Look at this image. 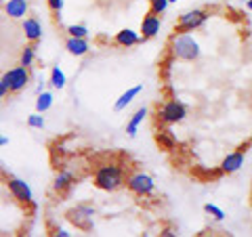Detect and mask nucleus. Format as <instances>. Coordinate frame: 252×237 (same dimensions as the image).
<instances>
[{
    "label": "nucleus",
    "mask_w": 252,
    "mask_h": 237,
    "mask_svg": "<svg viewBox=\"0 0 252 237\" xmlns=\"http://www.w3.org/2000/svg\"><path fill=\"white\" fill-rule=\"evenodd\" d=\"M200 44L191 34H175L170 38V57L179 61H195L200 57Z\"/></svg>",
    "instance_id": "obj_1"
},
{
    "label": "nucleus",
    "mask_w": 252,
    "mask_h": 237,
    "mask_svg": "<svg viewBox=\"0 0 252 237\" xmlns=\"http://www.w3.org/2000/svg\"><path fill=\"white\" fill-rule=\"evenodd\" d=\"M94 185L101 191H116L124 185V168L120 164H103L94 172Z\"/></svg>",
    "instance_id": "obj_2"
},
{
    "label": "nucleus",
    "mask_w": 252,
    "mask_h": 237,
    "mask_svg": "<svg viewBox=\"0 0 252 237\" xmlns=\"http://www.w3.org/2000/svg\"><path fill=\"white\" fill-rule=\"evenodd\" d=\"M208 11L204 9H193V11H187L183 13L181 17L177 19V26H175V34H189L193 30H200L204 23L208 21Z\"/></svg>",
    "instance_id": "obj_3"
},
{
    "label": "nucleus",
    "mask_w": 252,
    "mask_h": 237,
    "mask_svg": "<svg viewBox=\"0 0 252 237\" xmlns=\"http://www.w3.org/2000/svg\"><path fill=\"white\" fill-rule=\"evenodd\" d=\"M185 116H187V109L181 101H168V103H164L160 109H158V120L166 126L183 122Z\"/></svg>",
    "instance_id": "obj_4"
},
{
    "label": "nucleus",
    "mask_w": 252,
    "mask_h": 237,
    "mask_svg": "<svg viewBox=\"0 0 252 237\" xmlns=\"http://www.w3.org/2000/svg\"><path fill=\"white\" fill-rule=\"evenodd\" d=\"M126 187H128V191H132L135 195L139 197H147L154 193V178L145 175V172H132V175L128 177V180H126Z\"/></svg>",
    "instance_id": "obj_5"
},
{
    "label": "nucleus",
    "mask_w": 252,
    "mask_h": 237,
    "mask_svg": "<svg viewBox=\"0 0 252 237\" xmlns=\"http://www.w3.org/2000/svg\"><path fill=\"white\" fill-rule=\"evenodd\" d=\"M2 80L6 82V86L11 89V92H19L26 89V84L30 80V74H28V67H15V69H9L4 76H2Z\"/></svg>",
    "instance_id": "obj_6"
},
{
    "label": "nucleus",
    "mask_w": 252,
    "mask_h": 237,
    "mask_svg": "<svg viewBox=\"0 0 252 237\" xmlns=\"http://www.w3.org/2000/svg\"><path fill=\"white\" fill-rule=\"evenodd\" d=\"M9 191L15 200H19L23 204H34V193H32L30 185L26 180H19V178H11L9 180Z\"/></svg>",
    "instance_id": "obj_7"
},
{
    "label": "nucleus",
    "mask_w": 252,
    "mask_h": 237,
    "mask_svg": "<svg viewBox=\"0 0 252 237\" xmlns=\"http://www.w3.org/2000/svg\"><path fill=\"white\" fill-rule=\"evenodd\" d=\"M94 214V208L91 206H76V210L69 212V220L76 225V227H80V229H91L93 223H91V218Z\"/></svg>",
    "instance_id": "obj_8"
},
{
    "label": "nucleus",
    "mask_w": 252,
    "mask_h": 237,
    "mask_svg": "<svg viewBox=\"0 0 252 237\" xmlns=\"http://www.w3.org/2000/svg\"><path fill=\"white\" fill-rule=\"evenodd\" d=\"M160 28H162V19L158 17L156 13L149 11L143 17V21H141V36H143L145 40H147V38H154V36H158Z\"/></svg>",
    "instance_id": "obj_9"
},
{
    "label": "nucleus",
    "mask_w": 252,
    "mask_h": 237,
    "mask_svg": "<svg viewBox=\"0 0 252 237\" xmlns=\"http://www.w3.org/2000/svg\"><path fill=\"white\" fill-rule=\"evenodd\" d=\"M244 155H246V151H242V149L238 147V151L229 153L223 162H220V172H225V175H233V172H238L244 166Z\"/></svg>",
    "instance_id": "obj_10"
},
{
    "label": "nucleus",
    "mask_w": 252,
    "mask_h": 237,
    "mask_svg": "<svg viewBox=\"0 0 252 237\" xmlns=\"http://www.w3.org/2000/svg\"><path fill=\"white\" fill-rule=\"evenodd\" d=\"M114 40H116L118 46H122V49H130V46H135V44H139V42H143L145 38H143V36H139L135 30L126 28V30H120V31H118Z\"/></svg>",
    "instance_id": "obj_11"
},
{
    "label": "nucleus",
    "mask_w": 252,
    "mask_h": 237,
    "mask_svg": "<svg viewBox=\"0 0 252 237\" xmlns=\"http://www.w3.org/2000/svg\"><path fill=\"white\" fill-rule=\"evenodd\" d=\"M143 90V84H137V86H132V89H128L126 92H122L120 97L116 99V103H114V109L116 112H122V109H126V105H130L132 103V99L139 97V92Z\"/></svg>",
    "instance_id": "obj_12"
},
{
    "label": "nucleus",
    "mask_w": 252,
    "mask_h": 237,
    "mask_svg": "<svg viewBox=\"0 0 252 237\" xmlns=\"http://www.w3.org/2000/svg\"><path fill=\"white\" fill-rule=\"evenodd\" d=\"M65 49H67V53L76 55V57H82V55H86V53L91 51V44L86 42V38H74V36H69L67 42H65Z\"/></svg>",
    "instance_id": "obj_13"
},
{
    "label": "nucleus",
    "mask_w": 252,
    "mask_h": 237,
    "mask_svg": "<svg viewBox=\"0 0 252 237\" xmlns=\"http://www.w3.org/2000/svg\"><path fill=\"white\" fill-rule=\"evenodd\" d=\"M23 34L30 42H38L42 38V26L38 19H26L23 21Z\"/></svg>",
    "instance_id": "obj_14"
},
{
    "label": "nucleus",
    "mask_w": 252,
    "mask_h": 237,
    "mask_svg": "<svg viewBox=\"0 0 252 237\" xmlns=\"http://www.w3.org/2000/svg\"><path fill=\"white\" fill-rule=\"evenodd\" d=\"M72 185H74V175H72L69 170L57 172V177H55V180H53V189H55L57 193H65Z\"/></svg>",
    "instance_id": "obj_15"
},
{
    "label": "nucleus",
    "mask_w": 252,
    "mask_h": 237,
    "mask_svg": "<svg viewBox=\"0 0 252 237\" xmlns=\"http://www.w3.org/2000/svg\"><path fill=\"white\" fill-rule=\"evenodd\" d=\"M4 11L9 17L21 19V17H26V13H28V2L26 0H9V2L4 4Z\"/></svg>",
    "instance_id": "obj_16"
},
{
    "label": "nucleus",
    "mask_w": 252,
    "mask_h": 237,
    "mask_svg": "<svg viewBox=\"0 0 252 237\" xmlns=\"http://www.w3.org/2000/svg\"><path fill=\"white\" fill-rule=\"evenodd\" d=\"M156 141L160 143V147H164L166 151H172V149L177 147V137L175 132L168 130V128H160L156 132Z\"/></svg>",
    "instance_id": "obj_17"
},
{
    "label": "nucleus",
    "mask_w": 252,
    "mask_h": 237,
    "mask_svg": "<svg viewBox=\"0 0 252 237\" xmlns=\"http://www.w3.org/2000/svg\"><path fill=\"white\" fill-rule=\"evenodd\" d=\"M145 118H147V109L145 107H139L137 112L132 114L128 126H126V132H128V137H137V130H139V126L143 124Z\"/></svg>",
    "instance_id": "obj_18"
},
{
    "label": "nucleus",
    "mask_w": 252,
    "mask_h": 237,
    "mask_svg": "<svg viewBox=\"0 0 252 237\" xmlns=\"http://www.w3.org/2000/svg\"><path fill=\"white\" fill-rule=\"evenodd\" d=\"M51 107H53V94H51V92H46V90L38 94V101H36V112L44 114V112H49Z\"/></svg>",
    "instance_id": "obj_19"
},
{
    "label": "nucleus",
    "mask_w": 252,
    "mask_h": 237,
    "mask_svg": "<svg viewBox=\"0 0 252 237\" xmlns=\"http://www.w3.org/2000/svg\"><path fill=\"white\" fill-rule=\"evenodd\" d=\"M65 84H67L65 74H63L59 67H53L51 69V86L53 89H57V90H61V89H65Z\"/></svg>",
    "instance_id": "obj_20"
},
{
    "label": "nucleus",
    "mask_w": 252,
    "mask_h": 237,
    "mask_svg": "<svg viewBox=\"0 0 252 237\" xmlns=\"http://www.w3.org/2000/svg\"><path fill=\"white\" fill-rule=\"evenodd\" d=\"M34 59H36V46H26V49L21 51V65L32 67L34 65Z\"/></svg>",
    "instance_id": "obj_21"
},
{
    "label": "nucleus",
    "mask_w": 252,
    "mask_h": 237,
    "mask_svg": "<svg viewBox=\"0 0 252 237\" xmlns=\"http://www.w3.org/2000/svg\"><path fill=\"white\" fill-rule=\"evenodd\" d=\"M170 4V0H149V11L156 15H164Z\"/></svg>",
    "instance_id": "obj_22"
},
{
    "label": "nucleus",
    "mask_w": 252,
    "mask_h": 237,
    "mask_svg": "<svg viewBox=\"0 0 252 237\" xmlns=\"http://www.w3.org/2000/svg\"><path fill=\"white\" fill-rule=\"evenodd\" d=\"M44 116L40 114V112H36V114H32L30 118H28V126L30 128H38V130H42L44 128Z\"/></svg>",
    "instance_id": "obj_23"
},
{
    "label": "nucleus",
    "mask_w": 252,
    "mask_h": 237,
    "mask_svg": "<svg viewBox=\"0 0 252 237\" xmlns=\"http://www.w3.org/2000/svg\"><path fill=\"white\" fill-rule=\"evenodd\" d=\"M204 212L210 214L215 220H225V212L220 210L219 206H215V204H204Z\"/></svg>",
    "instance_id": "obj_24"
},
{
    "label": "nucleus",
    "mask_w": 252,
    "mask_h": 237,
    "mask_svg": "<svg viewBox=\"0 0 252 237\" xmlns=\"http://www.w3.org/2000/svg\"><path fill=\"white\" fill-rule=\"evenodd\" d=\"M67 34L74 36V38H86V36H89V28H86V26H76V23H74V26L67 28Z\"/></svg>",
    "instance_id": "obj_25"
},
{
    "label": "nucleus",
    "mask_w": 252,
    "mask_h": 237,
    "mask_svg": "<svg viewBox=\"0 0 252 237\" xmlns=\"http://www.w3.org/2000/svg\"><path fill=\"white\" fill-rule=\"evenodd\" d=\"M46 4H49V9L53 11V13H61L63 11V4H65V0H46Z\"/></svg>",
    "instance_id": "obj_26"
},
{
    "label": "nucleus",
    "mask_w": 252,
    "mask_h": 237,
    "mask_svg": "<svg viewBox=\"0 0 252 237\" xmlns=\"http://www.w3.org/2000/svg\"><path fill=\"white\" fill-rule=\"evenodd\" d=\"M9 92H11V89H9V86H6V82L2 80V78H0V99H4Z\"/></svg>",
    "instance_id": "obj_27"
},
{
    "label": "nucleus",
    "mask_w": 252,
    "mask_h": 237,
    "mask_svg": "<svg viewBox=\"0 0 252 237\" xmlns=\"http://www.w3.org/2000/svg\"><path fill=\"white\" fill-rule=\"evenodd\" d=\"M162 237H175L177 235V231L175 229H162V233H160Z\"/></svg>",
    "instance_id": "obj_28"
},
{
    "label": "nucleus",
    "mask_w": 252,
    "mask_h": 237,
    "mask_svg": "<svg viewBox=\"0 0 252 237\" xmlns=\"http://www.w3.org/2000/svg\"><path fill=\"white\" fill-rule=\"evenodd\" d=\"M55 235H59V237H72V233L67 231V229H57V233Z\"/></svg>",
    "instance_id": "obj_29"
},
{
    "label": "nucleus",
    "mask_w": 252,
    "mask_h": 237,
    "mask_svg": "<svg viewBox=\"0 0 252 237\" xmlns=\"http://www.w3.org/2000/svg\"><path fill=\"white\" fill-rule=\"evenodd\" d=\"M4 145H9V139H6V137H2V134H0V147H4Z\"/></svg>",
    "instance_id": "obj_30"
},
{
    "label": "nucleus",
    "mask_w": 252,
    "mask_h": 237,
    "mask_svg": "<svg viewBox=\"0 0 252 237\" xmlns=\"http://www.w3.org/2000/svg\"><path fill=\"white\" fill-rule=\"evenodd\" d=\"M36 92H38V94H40V92H44V82H40V84L36 86Z\"/></svg>",
    "instance_id": "obj_31"
},
{
    "label": "nucleus",
    "mask_w": 252,
    "mask_h": 237,
    "mask_svg": "<svg viewBox=\"0 0 252 237\" xmlns=\"http://www.w3.org/2000/svg\"><path fill=\"white\" fill-rule=\"evenodd\" d=\"M246 6H248V11H252V0H248V2H246Z\"/></svg>",
    "instance_id": "obj_32"
},
{
    "label": "nucleus",
    "mask_w": 252,
    "mask_h": 237,
    "mask_svg": "<svg viewBox=\"0 0 252 237\" xmlns=\"http://www.w3.org/2000/svg\"><path fill=\"white\" fill-rule=\"evenodd\" d=\"M170 2H177V0H170Z\"/></svg>",
    "instance_id": "obj_33"
}]
</instances>
